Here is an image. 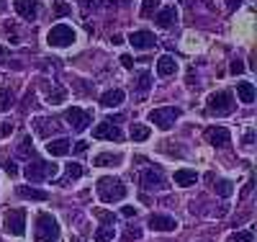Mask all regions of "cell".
Returning <instances> with one entry per match:
<instances>
[{
    "mask_svg": "<svg viewBox=\"0 0 257 242\" xmlns=\"http://www.w3.org/2000/svg\"><path fill=\"white\" fill-rule=\"evenodd\" d=\"M59 239V224L52 214L41 211L36 216V224H34V242H54Z\"/></svg>",
    "mask_w": 257,
    "mask_h": 242,
    "instance_id": "obj_1",
    "label": "cell"
},
{
    "mask_svg": "<svg viewBox=\"0 0 257 242\" xmlns=\"http://www.w3.org/2000/svg\"><path fill=\"white\" fill-rule=\"evenodd\" d=\"M98 196L105 204L121 201V199H126V186L118 178H113V175H103V178L98 181Z\"/></svg>",
    "mask_w": 257,
    "mask_h": 242,
    "instance_id": "obj_2",
    "label": "cell"
},
{
    "mask_svg": "<svg viewBox=\"0 0 257 242\" xmlns=\"http://www.w3.org/2000/svg\"><path fill=\"white\" fill-rule=\"evenodd\" d=\"M206 108H208V114H213V116H226V114L234 111V96L229 91L211 93L208 101H206Z\"/></svg>",
    "mask_w": 257,
    "mask_h": 242,
    "instance_id": "obj_3",
    "label": "cell"
},
{
    "mask_svg": "<svg viewBox=\"0 0 257 242\" xmlns=\"http://www.w3.org/2000/svg\"><path fill=\"white\" fill-rule=\"evenodd\" d=\"M75 39H77V34H75V29H72V26H67V24H57V26H52V29H49V34H47L49 47H57V49L72 47Z\"/></svg>",
    "mask_w": 257,
    "mask_h": 242,
    "instance_id": "obj_4",
    "label": "cell"
},
{
    "mask_svg": "<svg viewBox=\"0 0 257 242\" xmlns=\"http://www.w3.org/2000/svg\"><path fill=\"white\" fill-rule=\"evenodd\" d=\"M178 119H180V108H175V106H165V108H155V111H149V121H152L157 129H162V131L173 129Z\"/></svg>",
    "mask_w": 257,
    "mask_h": 242,
    "instance_id": "obj_5",
    "label": "cell"
},
{
    "mask_svg": "<svg viewBox=\"0 0 257 242\" xmlns=\"http://www.w3.org/2000/svg\"><path fill=\"white\" fill-rule=\"evenodd\" d=\"M24 175L31 181V183H39V181H47V178H54L57 175V163H41V160H34L26 165Z\"/></svg>",
    "mask_w": 257,
    "mask_h": 242,
    "instance_id": "obj_6",
    "label": "cell"
},
{
    "mask_svg": "<svg viewBox=\"0 0 257 242\" xmlns=\"http://www.w3.org/2000/svg\"><path fill=\"white\" fill-rule=\"evenodd\" d=\"M3 229L13 237H24L26 234V209H11L3 219Z\"/></svg>",
    "mask_w": 257,
    "mask_h": 242,
    "instance_id": "obj_7",
    "label": "cell"
},
{
    "mask_svg": "<svg viewBox=\"0 0 257 242\" xmlns=\"http://www.w3.org/2000/svg\"><path fill=\"white\" fill-rule=\"evenodd\" d=\"M139 186H142V191H167V181H165V175L160 173V170H155V168H147L142 175H139Z\"/></svg>",
    "mask_w": 257,
    "mask_h": 242,
    "instance_id": "obj_8",
    "label": "cell"
},
{
    "mask_svg": "<svg viewBox=\"0 0 257 242\" xmlns=\"http://www.w3.org/2000/svg\"><path fill=\"white\" fill-rule=\"evenodd\" d=\"M64 119H67V124L72 126V131H85V129L90 126V114L85 111V108H77V106L67 108Z\"/></svg>",
    "mask_w": 257,
    "mask_h": 242,
    "instance_id": "obj_9",
    "label": "cell"
},
{
    "mask_svg": "<svg viewBox=\"0 0 257 242\" xmlns=\"http://www.w3.org/2000/svg\"><path fill=\"white\" fill-rule=\"evenodd\" d=\"M206 142L211 147H216V149H224L231 142V134H229V129H224V126H208L206 129Z\"/></svg>",
    "mask_w": 257,
    "mask_h": 242,
    "instance_id": "obj_10",
    "label": "cell"
},
{
    "mask_svg": "<svg viewBox=\"0 0 257 242\" xmlns=\"http://www.w3.org/2000/svg\"><path fill=\"white\" fill-rule=\"evenodd\" d=\"M93 137L95 139H108V142H121L123 134H121V129L111 121H100L95 129H93Z\"/></svg>",
    "mask_w": 257,
    "mask_h": 242,
    "instance_id": "obj_11",
    "label": "cell"
},
{
    "mask_svg": "<svg viewBox=\"0 0 257 242\" xmlns=\"http://www.w3.org/2000/svg\"><path fill=\"white\" fill-rule=\"evenodd\" d=\"M41 91L47 93V103H52V106H59V103H64V98H67V91L59 85V83H49V80H41Z\"/></svg>",
    "mask_w": 257,
    "mask_h": 242,
    "instance_id": "obj_12",
    "label": "cell"
},
{
    "mask_svg": "<svg viewBox=\"0 0 257 242\" xmlns=\"http://www.w3.org/2000/svg\"><path fill=\"white\" fill-rule=\"evenodd\" d=\"M128 44H132L134 49H142V52H147V49H152L155 44H157V39H155V34L152 31H132L128 34Z\"/></svg>",
    "mask_w": 257,
    "mask_h": 242,
    "instance_id": "obj_13",
    "label": "cell"
},
{
    "mask_svg": "<svg viewBox=\"0 0 257 242\" xmlns=\"http://www.w3.org/2000/svg\"><path fill=\"white\" fill-rule=\"evenodd\" d=\"M147 224H149L152 232H175L178 229V222L173 216H167V214H152Z\"/></svg>",
    "mask_w": 257,
    "mask_h": 242,
    "instance_id": "obj_14",
    "label": "cell"
},
{
    "mask_svg": "<svg viewBox=\"0 0 257 242\" xmlns=\"http://www.w3.org/2000/svg\"><path fill=\"white\" fill-rule=\"evenodd\" d=\"M175 21H178V8L175 6H167V8H160L157 16H155V24L160 29H170V26H175Z\"/></svg>",
    "mask_w": 257,
    "mask_h": 242,
    "instance_id": "obj_15",
    "label": "cell"
},
{
    "mask_svg": "<svg viewBox=\"0 0 257 242\" xmlns=\"http://www.w3.org/2000/svg\"><path fill=\"white\" fill-rule=\"evenodd\" d=\"M70 149H72V142L64 139V137L47 142V152H49L52 157H64V155H70Z\"/></svg>",
    "mask_w": 257,
    "mask_h": 242,
    "instance_id": "obj_16",
    "label": "cell"
},
{
    "mask_svg": "<svg viewBox=\"0 0 257 242\" xmlns=\"http://www.w3.org/2000/svg\"><path fill=\"white\" fill-rule=\"evenodd\" d=\"M178 72V59L173 54H165L157 59V75L160 77H170V75H175Z\"/></svg>",
    "mask_w": 257,
    "mask_h": 242,
    "instance_id": "obj_17",
    "label": "cell"
},
{
    "mask_svg": "<svg viewBox=\"0 0 257 242\" xmlns=\"http://www.w3.org/2000/svg\"><path fill=\"white\" fill-rule=\"evenodd\" d=\"M13 8H16V13H18L21 18H36V13H39V0H16Z\"/></svg>",
    "mask_w": 257,
    "mask_h": 242,
    "instance_id": "obj_18",
    "label": "cell"
},
{
    "mask_svg": "<svg viewBox=\"0 0 257 242\" xmlns=\"http://www.w3.org/2000/svg\"><path fill=\"white\" fill-rule=\"evenodd\" d=\"M16 193L21 196V199H26V201H47V199H49V193H47V191L34 188V186H18Z\"/></svg>",
    "mask_w": 257,
    "mask_h": 242,
    "instance_id": "obj_19",
    "label": "cell"
},
{
    "mask_svg": "<svg viewBox=\"0 0 257 242\" xmlns=\"http://www.w3.org/2000/svg\"><path fill=\"white\" fill-rule=\"evenodd\" d=\"M123 98H126V93L121 91V88H113V91H105V93L100 96V103H103L105 108H116V106L123 103Z\"/></svg>",
    "mask_w": 257,
    "mask_h": 242,
    "instance_id": "obj_20",
    "label": "cell"
},
{
    "mask_svg": "<svg viewBox=\"0 0 257 242\" xmlns=\"http://www.w3.org/2000/svg\"><path fill=\"white\" fill-rule=\"evenodd\" d=\"M34 126L39 131V137H49V134H54V131H57L54 119H47V116H36L34 119Z\"/></svg>",
    "mask_w": 257,
    "mask_h": 242,
    "instance_id": "obj_21",
    "label": "cell"
},
{
    "mask_svg": "<svg viewBox=\"0 0 257 242\" xmlns=\"http://www.w3.org/2000/svg\"><path fill=\"white\" fill-rule=\"evenodd\" d=\"M93 165H98V168H116V165H121V155H113V152H100V155H95Z\"/></svg>",
    "mask_w": 257,
    "mask_h": 242,
    "instance_id": "obj_22",
    "label": "cell"
},
{
    "mask_svg": "<svg viewBox=\"0 0 257 242\" xmlns=\"http://www.w3.org/2000/svg\"><path fill=\"white\" fill-rule=\"evenodd\" d=\"M175 183L180 188H188L193 183H198V173L196 170H175Z\"/></svg>",
    "mask_w": 257,
    "mask_h": 242,
    "instance_id": "obj_23",
    "label": "cell"
},
{
    "mask_svg": "<svg viewBox=\"0 0 257 242\" xmlns=\"http://www.w3.org/2000/svg\"><path fill=\"white\" fill-rule=\"evenodd\" d=\"M237 96H239V101H242V103H254L257 91H254V85H252V83L242 80V83L237 85Z\"/></svg>",
    "mask_w": 257,
    "mask_h": 242,
    "instance_id": "obj_24",
    "label": "cell"
},
{
    "mask_svg": "<svg viewBox=\"0 0 257 242\" xmlns=\"http://www.w3.org/2000/svg\"><path fill=\"white\" fill-rule=\"evenodd\" d=\"M82 165L80 163H67V168H64V178L59 181V183H72V181H77V178H82Z\"/></svg>",
    "mask_w": 257,
    "mask_h": 242,
    "instance_id": "obj_25",
    "label": "cell"
},
{
    "mask_svg": "<svg viewBox=\"0 0 257 242\" xmlns=\"http://www.w3.org/2000/svg\"><path fill=\"white\" fill-rule=\"evenodd\" d=\"M149 88H152V75H149L147 70H142V72L134 77V91H137V93H147Z\"/></svg>",
    "mask_w": 257,
    "mask_h": 242,
    "instance_id": "obj_26",
    "label": "cell"
},
{
    "mask_svg": "<svg viewBox=\"0 0 257 242\" xmlns=\"http://www.w3.org/2000/svg\"><path fill=\"white\" fill-rule=\"evenodd\" d=\"M113 237H116L113 224H103V227H98V229H95V234H93V239H95V242H111Z\"/></svg>",
    "mask_w": 257,
    "mask_h": 242,
    "instance_id": "obj_27",
    "label": "cell"
},
{
    "mask_svg": "<svg viewBox=\"0 0 257 242\" xmlns=\"http://www.w3.org/2000/svg\"><path fill=\"white\" fill-rule=\"evenodd\" d=\"M213 191H216V196H221V199H229V196L234 193V183L226 181V178H221V181L213 183Z\"/></svg>",
    "mask_w": 257,
    "mask_h": 242,
    "instance_id": "obj_28",
    "label": "cell"
},
{
    "mask_svg": "<svg viewBox=\"0 0 257 242\" xmlns=\"http://www.w3.org/2000/svg\"><path fill=\"white\" fill-rule=\"evenodd\" d=\"M149 126H142V124H132V139L134 142H144V139H149Z\"/></svg>",
    "mask_w": 257,
    "mask_h": 242,
    "instance_id": "obj_29",
    "label": "cell"
},
{
    "mask_svg": "<svg viewBox=\"0 0 257 242\" xmlns=\"http://www.w3.org/2000/svg\"><path fill=\"white\" fill-rule=\"evenodd\" d=\"M13 103H16L13 101V91L11 88H3V91H0V111H11Z\"/></svg>",
    "mask_w": 257,
    "mask_h": 242,
    "instance_id": "obj_30",
    "label": "cell"
},
{
    "mask_svg": "<svg viewBox=\"0 0 257 242\" xmlns=\"http://www.w3.org/2000/svg\"><path fill=\"white\" fill-rule=\"evenodd\" d=\"M18 155L21 157H34V144H31V137H24L18 144Z\"/></svg>",
    "mask_w": 257,
    "mask_h": 242,
    "instance_id": "obj_31",
    "label": "cell"
},
{
    "mask_svg": "<svg viewBox=\"0 0 257 242\" xmlns=\"http://www.w3.org/2000/svg\"><path fill=\"white\" fill-rule=\"evenodd\" d=\"M157 8H160V0H144L142 3V18H149Z\"/></svg>",
    "mask_w": 257,
    "mask_h": 242,
    "instance_id": "obj_32",
    "label": "cell"
},
{
    "mask_svg": "<svg viewBox=\"0 0 257 242\" xmlns=\"http://www.w3.org/2000/svg\"><path fill=\"white\" fill-rule=\"evenodd\" d=\"M254 239V234H252V229H244V232H237L229 242H252Z\"/></svg>",
    "mask_w": 257,
    "mask_h": 242,
    "instance_id": "obj_33",
    "label": "cell"
},
{
    "mask_svg": "<svg viewBox=\"0 0 257 242\" xmlns=\"http://www.w3.org/2000/svg\"><path fill=\"white\" fill-rule=\"evenodd\" d=\"M70 13H72V6H67V3H57V6H54V16H57V18L70 16Z\"/></svg>",
    "mask_w": 257,
    "mask_h": 242,
    "instance_id": "obj_34",
    "label": "cell"
},
{
    "mask_svg": "<svg viewBox=\"0 0 257 242\" xmlns=\"http://www.w3.org/2000/svg\"><path fill=\"white\" fill-rule=\"evenodd\" d=\"M93 214H95V216L100 219V222H105V224H113V214H111V211H103V209H95Z\"/></svg>",
    "mask_w": 257,
    "mask_h": 242,
    "instance_id": "obj_35",
    "label": "cell"
},
{
    "mask_svg": "<svg viewBox=\"0 0 257 242\" xmlns=\"http://www.w3.org/2000/svg\"><path fill=\"white\" fill-rule=\"evenodd\" d=\"M8 134H13V124L11 121H3V124H0V139H6Z\"/></svg>",
    "mask_w": 257,
    "mask_h": 242,
    "instance_id": "obj_36",
    "label": "cell"
},
{
    "mask_svg": "<svg viewBox=\"0 0 257 242\" xmlns=\"http://www.w3.org/2000/svg\"><path fill=\"white\" fill-rule=\"evenodd\" d=\"M123 237H126V239H139V237H142V229H139V227H128V229L123 232Z\"/></svg>",
    "mask_w": 257,
    "mask_h": 242,
    "instance_id": "obj_37",
    "label": "cell"
},
{
    "mask_svg": "<svg viewBox=\"0 0 257 242\" xmlns=\"http://www.w3.org/2000/svg\"><path fill=\"white\" fill-rule=\"evenodd\" d=\"M118 59H121V67H126V70H132V67H134V59H132V54H121Z\"/></svg>",
    "mask_w": 257,
    "mask_h": 242,
    "instance_id": "obj_38",
    "label": "cell"
},
{
    "mask_svg": "<svg viewBox=\"0 0 257 242\" xmlns=\"http://www.w3.org/2000/svg\"><path fill=\"white\" fill-rule=\"evenodd\" d=\"M231 72H234V75H242V72H244V62H242V59H234V62H231Z\"/></svg>",
    "mask_w": 257,
    "mask_h": 242,
    "instance_id": "obj_39",
    "label": "cell"
},
{
    "mask_svg": "<svg viewBox=\"0 0 257 242\" xmlns=\"http://www.w3.org/2000/svg\"><path fill=\"white\" fill-rule=\"evenodd\" d=\"M100 3H103V0H82V8L85 11H95Z\"/></svg>",
    "mask_w": 257,
    "mask_h": 242,
    "instance_id": "obj_40",
    "label": "cell"
},
{
    "mask_svg": "<svg viewBox=\"0 0 257 242\" xmlns=\"http://www.w3.org/2000/svg\"><path fill=\"white\" fill-rule=\"evenodd\" d=\"M3 168H6V173H8V175H18V168H16V163H11V160H8V163H3Z\"/></svg>",
    "mask_w": 257,
    "mask_h": 242,
    "instance_id": "obj_41",
    "label": "cell"
},
{
    "mask_svg": "<svg viewBox=\"0 0 257 242\" xmlns=\"http://www.w3.org/2000/svg\"><path fill=\"white\" fill-rule=\"evenodd\" d=\"M252 186H254V178H252V175H249V181H247V183H244V188H242V199H244V196H249Z\"/></svg>",
    "mask_w": 257,
    "mask_h": 242,
    "instance_id": "obj_42",
    "label": "cell"
},
{
    "mask_svg": "<svg viewBox=\"0 0 257 242\" xmlns=\"http://www.w3.org/2000/svg\"><path fill=\"white\" fill-rule=\"evenodd\" d=\"M85 149H88V142H77L72 152H75V155H82V152H85Z\"/></svg>",
    "mask_w": 257,
    "mask_h": 242,
    "instance_id": "obj_43",
    "label": "cell"
},
{
    "mask_svg": "<svg viewBox=\"0 0 257 242\" xmlns=\"http://www.w3.org/2000/svg\"><path fill=\"white\" fill-rule=\"evenodd\" d=\"M121 214H123V216H137V209H134V206H123Z\"/></svg>",
    "mask_w": 257,
    "mask_h": 242,
    "instance_id": "obj_44",
    "label": "cell"
},
{
    "mask_svg": "<svg viewBox=\"0 0 257 242\" xmlns=\"http://www.w3.org/2000/svg\"><path fill=\"white\" fill-rule=\"evenodd\" d=\"M244 144H247V147L254 144V131H247V134H244Z\"/></svg>",
    "mask_w": 257,
    "mask_h": 242,
    "instance_id": "obj_45",
    "label": "cell"
},
{
    "mask_svg": "<svg viewBox=\"0 0 257 242\" xmlns=\"http://www.w3.org/2000/svg\"><path fill=\"white\" fill-rule=\"evenodd\" d=\"M239 3H242V0H229V11H234V8H239Z\"/></svg>",
    "mask_w": 257,
    "mask_h": 242,
    "instance_id": "obj_46",
    "label": "cell"
},
{
    "mask_svg": "<svg viewBox=\"0 0 257 242\" xmlns=\"http://www.w3.org/2000/svg\"><path fill=\"white\" fill-rule=\"evenodd\" d=\"M111 41H113V44H121V41H123V36H121V34H113V36H111Z\"/></svg>",
    "mask_w": 257,
    "mask_h": 242,
    "instance_id": "obj_47",
    "label": "cell"
},
{
    "mask_svg": "<svg viewBox=\"0 0 257 242\" xmlns=\"http://www.w3.org/2000/svg\"><path fill=\"white\" fill-rule=\"evenodd\" d=\"M70 242H82V239L80 237H70Z\"/></svg>",
    "mask_w": 257,
    "mask_h": 242,
    "instance_id": "obj_48",
    "label": "cell"
},
{
    "mask_svg": "<svg viewBox=\"0 0 257 242\" xmlns=\"http://www.w3.org/2000/svg\"><path fill=\"white\" fill-rule=\"evenodd\" d=\"M0 57H6V49L3 47H0Z\"/></svg>",
    "mask_w": 257,
    "mask_h": 242,
    "instance_id": "obj_49",
    "label": "cell"
},
{
    "mask_svg": "<svg viewBox=\"0 0 257 242\" xmlns=\"http://www.w3.org/2000/svg\"><path fill=\"white\" fill-rule=\"evenodd\" d=\"M0 11H3V0H0Z\"/></svg>",
    "mask_w": 257,
    "mask_h": 242,
    "instance_id": "obj_50",
    "label": "cell"
},
{
    "mask_svg": "<svg viewBox=\"0 0 257 242\" xmlns=\"http://www.w3.org/2000/svg\"><path fill=\"white\" fill-rule=\"evenodd\" d=\"M188 3H193V0H188Z\"/></svg>",
    "mask_w": 257,
    "mask_h": 242,
    "instance_id": "obj_51",
    "label": "cell"
}]
</instances>
